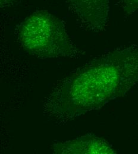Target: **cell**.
Masks as SVG:
<instances>
[{
	"mask_svg": "<svg viewBox=\"0 0 138 154\" xmlns=\"http://www.w3.org/2000/svg\"><path fill=\"white\" fill-rule=\"evenodd\" d=\"M85 71L80 77L84 79V85H73L83 86L84 89L72 92L85 93L79 97L85 96V110L99 109L123 96L138 82V45L110 52L92 61Z\"/></svg>",
	"mask_w": 138,
	"mask_h": 154,
	"instance_id": "cell-1",
	"label": "cell"
},
{
	"mask_svg": "<svg viewBox=\"0 0 138 154\" xmlns=\"http://www.w3.org/2000/svg\"><path fill=\"white\" fill-rule=\"evenodd\" d=\"M19 33L24 48L38 57H69L78 53L63 23L47 11L34 13L24 20Z\"/></svg>",
	"mask_w": 138,
	"mask_h": 154,
	"instance_id": "cell-2",
	"label": "cell"
},
{
	"mask_svg": "<svg viewBox=\"0 0 138 154\" xmlns=\"http://www.w3.org/2000/svg\"><path fill=\"white\" fill-rule=\"evenodd\" d=\"M69 9L87 28L96 32L107 24L110 0H66Z\"/></svg>",
	"mask_w": 138,
	"mask_h": 154,
	"instance_id": "cell-3",
	"label": "cell"
},
{
	"mask_svg": "<svg viewBox=\"0 0 138 154\" xmlns=\"http://www.w3.org/2000/svg\"><path fill=\"white\" fill-rule=\"evenodd\" d=\"M120 7L126 16L138 11V0H120Z\"/></svg>",
	"mask_w": 138,
	"mask_h": 154,
	"instance_id": "cell-4",
	"label": "cell"
}]
</instances>
